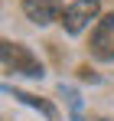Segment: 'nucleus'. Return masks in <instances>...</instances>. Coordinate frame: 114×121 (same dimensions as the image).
I'll use <instances>...</instances> for the list:
<instances>
[{
    "label": "nucleus",
    "mask_w": 114,
    "mask_h": 121,
    "mask_svg": "<svg viewBox=\"0 0 114 121\" xmlns=\"http://www.w3.org/2000/svg\"><path fill=\"white\" fill-rule=\"evenodd\" d=\"M0 62H3L7 69H13V72L33 75V79H39V75H42V65H39V59L29 52V49H26V46L10 43V39H0Z\"/></svg>",
    "instance_id": "1"
},
{
    "label": "nucleus",
    "mask_w": 114,
    "mask_h": 121,
    "mask_svg": "<svg viewBox=\"0 0 114 121\" xmlns=\"http://www.w3.org/2000/svg\"><path fill=\"white\" fill-rule=\"evenodd\" d=\"M98 10H101L98 0H75L72 7H65V13H62V26H65V33H81V30L98 17Z\"/></svg>",
    "instance_id": "2"
},
{
    "label": "nucleus",
    "mask_w": 114,
    "mask_h": 121,
    "mask_svg": "<svg viewBox=\"0 0 114 121\" xmlns=\"http://www.w3.org/2000/svg\"><path fill=\"white\" fill-rule=\"evenodd\" d=\"M91 52L98 59H104V62L114 59V13H108V17L98 20L95 33H91Z\"/></svg>",
    "instance_id": "3"
},
{
    "label": "nucleus",
    "mask_w": 114,
    "mask_h": 121,
    "mask_svg": "<svg viewBox=\"0 0 114 121\" xmlns=\"http://www.w3.org/2000/svg\"><path fill=\"white\" fill-rule=\"evenodd\" d=\"M23 13H26L33 23L46 26V23L59 20V13H62V0H23Z\"/></svg>",
    "instance_id": "4"
},
{
    "label": "nucleus",
    "mask_w": 114,
    "mask_h": 121,
    "mask_svg": "<svg viewBox=\"0 0 114 121\" xmlns=\"http://www.w3.org/2000/svg\"><path fill=\"white\" fill-rule=\"evenodd\" d=\"M13 95H16L20 101H26V105H33V108H39V111H42L46 118H52V115H56V108H52L49 101H42V98H36V95H29V92H13Z\"/></svg>",
    "instance_id": "5"
}]
</instances>
